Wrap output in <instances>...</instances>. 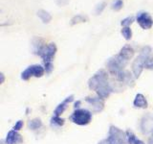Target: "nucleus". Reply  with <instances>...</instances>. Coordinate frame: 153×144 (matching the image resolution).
Returning a JSON list of instances; mask_svg holds the SVG:
<instances>
[{
	"label": "nucleus",
	"mask_w": 153,
	"mask_h": 144,
	"mask_svg": "<svg viewBox=\"0 0 153 144\" xmlns=\"http://www.w3.org/2000/svg\"><path fill=\"white\" fill-rule=\"evenodd\" d=\"M44 69H45L46 74H50L51 72L54 70V64H53V62H45Z\"/></svg>",
	"instance_id": "c85d7f7f"
},
{
	"label": "nucleus",
	"mask_w": 153,
	"mask_h": 144,
	"mask_svg": "<svg viewBox=\"0 0 153 144\" xmlns=\"http://www.w3.org/2000/svg\"><path fill=\"white\" fill-rule=\"evenodd\" d=\"M98 144H109V143H108V141H107V139H103V140L100 141Z\"/></svg>",
	"instance_id": "473e14b6"
},
{
	"label": "nucleus",
	"mask_w": 153,
	"mask_h": 144,
	"mask_svg": "<svg viewBox=\"0 0 153 144\" xmlns=\"http://www.w3.org/2000/svg\"><path fill=\"white\" fill-rule=\"evenodd\" d=\"M133 106L138 109H146L148 107V104H147V100L145 97V95L138 93L133 101Z\"/></svg>",
	"instance_id": "dca6fc26"
},
{
	"label": "nucleus",
	"mask_w": 153,
	"mask_h": 144,
	"mask_svg": "<svg viewBox=\"0 0 153 144\" xmlns=\"http://www.w3.org/2000/svg\"><path fill=\"white\" fill-rule=\"evenodd\" d=\"M73 101H74V95H70V96H68V97H67V98L63 101V102L60 103V104L56 108L55 112H54L55 115H57V116H60V115L66 110V109H67V105H68L69 103H71V102H73Z\"/></svg>",
	"instance_id": "4468645a"
},
{
	"label": "nucleus",
	"mask_w": 153,
	"mask_h": 144,
	"mask_svg": "<svg viewBox=\"0 0 153 144\" xmlns=\"http://www.w3.org/2000/svg\"><path fill=\"white\" fill-rule=\"evenodd\" d=\"M85 102H87L92 108V112L98 113L104 109V100L99 96H87L85 97Z\"/></svg>",
	"instance_id": "6e6552de"
},
{
	"label": "nucleus",
	"mask_w": 153,
	"mask_h": 144,
	"mask_svg": "<svg viewBox=\"0 0 153 144\" xmlns=\"http://www.w3.org/2000/svg\"><path fill=\"white\" fill-rule=\"evenodd\" d=\"M113 90L114 89L111 86V85H110L109 83H106V84L102 85V86H100V88H99L96 92H97V95L99 96V97L102 98L104 100V99H106V98L109 97L110 94L112 93Z\"/></svg>",
	"instance_id": "ddd939ff"
},
{
	"label": "nucleus",
	"mask_w": 153,
	"mask_h": 144,
	"mask_svg": "<svg viewBox=\"0 0 153 144\" xmlns=\"http://www.w3.org/2000/svg\"><path fill=\"white\" fill-rule=\"evenodd\" d=\"M108 83V73L106 70L100 69L88 80V86L91 90L97 91L102 85Z\"/></svg>",
	"instance_id": "20e7f679"
},
{
	"label": "nucleus",
	"mask_w": 153,
	"mask_h": 144,
	"mask_svg": "<svg viewBox=\"0 0 153 144\" xmlns=\"http://www.w3.org/2000/svg\"><path fill=\"white\" fill-rule=\"evenodd\" d=\"M106 139L109 144H128L126 133L114 125L110 126Z\"/></svg>",
	"instance_id": "f03ea898"
},
{
	"label": "nucleus",
	"mask_w": 153,
	"mask_h": 144,
	"mask_svg": "<svg viewBox=\"0 0 153 144\" xmlns=\"http://www.w3.org/2000/svg\"><path fill=\"white\" fill-rule=\"evenodd\" d=\"M134 78H135L134 75H132L130 72L126 69L123 70L121 73H119L116 76V79L119 83L126 85V86H134Z\"/></svg>",
	"instance_id": "9d476101"
},
{
	"label": "nucleus",
	"mask_w": 153,
	"mask_h": 144,
	"mask_svg": "<svg viewBox=\"0 0 153 144\" xmlns=\"http://www.w3.org/2000/svg\"><path fill=\"white\" fill-rule=\"evenodd\" d=\"M32 43H33V54H36V55H39V53H40V51H41V49L43 47H44V45H45V42L43 41V40L42 38H35L33 40V41H32Z\"/></svg>",
	"instance_id": "f3484780"
},
{
	"label": "nucleus",
	"mask_w": 153,
	"mask_h": 144,
	"mask_svg": "<svg viewBox=\"0 0 153 144\" xmlns=\"http://www.w3.org/2000/svg\"><path fill=\"white\" fill-rule=\"evenodd\" d=\"M80 104H81V101H79V100H78L76 102H75V104H74V108H75V110H79Z\"/></svg>",
	"instance_id": "2f4dec72"
},
{
	"label": "nucleus",
	"mask_w": 153,
	"mask_h": 144,
	"mask_svg": "<svg viewBox=\"0 0 153 144\" xmlns=\"http://www.w3.org/2000/svg\"><path fill=\"white\" fill-rule=\"evenodd\" d=\"M136 21L143 30H148L153 26V19L146 12H139L136 16Z\"/></svg>",
	"instance_id": "0eeeda50"
},
{
	"label": "nucleus",
	"mask_w": 153,
	"mask_h": 144,
	"mask_svg": "<svg viewBox=\"0 0 153 144\" xmlns=\"http://www.w3.org/2000/svg\"><path fill=\"white\" fill-rule=\"evenodd\" d=\"M68 2H69V0H56V3L57 5H59V6H65Z\"/></svg>",
	"instance_id": "7c9ffc66"
},
{
	"label": "nucleus",
	"mask_w": 153,
	"mask_h": 144,
	"mask_svg": "<svg viewBox=\"0 0 153 144\" xmlns=\"http://www.w3.org/2000/svg\"><path fill=\"white\" fill-rule=\"evenodd\" d=\"M45 69L44 67L40 64H33L28 66L27 68L21 73V79L24 81H28L31 77H36V78H40L44 75Z\"/></svg>",
	"instance_id": "39448f33"
},
{
	"label": "nucleus",
	"mask_w": 153,
	"mask_h": 144,
	"mask_svg": "<svg viewBox=\"0 0 153 144\" xmlns=\"http://www.w3.org/2000/svg\"><path fill=\"white\" fill-rule=\"evenodd\" d=\"M151 52H152L151 47H149V46H143L142 48V50H141V54L143 55V56H146V57H150Z\"/></svg>",
	"instance_id": "cd10ccee"
},
{
	"label": "nucleus",
	"mask_w": 153,
	"mask_h": 144,
	"mask_svg": "<svg viewBox=\"0 0 153 144\" xmlns=\"http://www.w3.org/2000/svg\"><path fill=\"white\" fill-rule=\"evenodd\" d=\"M87 20H88V18L84 16H82V14H76V16L72 17L70 24L71 25H76V24H79V23L86 22Z\"/></svg>",
	"instance_id": "4be33fe9"
},
{
	"label": "nucleus",
	"mask_w": 153,
	"mask_h": 144,
	"mask_svg": "<svg viewBox=\"0 0 153 144\" xmlns=\"http://www.w3.org/2000/svg\"><path fill=\"white\" fill-rule=\"evenodd\" d=\"M23 142V138L21 134H19L17 131L12 130L10 131L5 139V143L6 144H21Z\"/></svg>",
	"instance_id": "f8f14e48"
},
{
	"label": "nucleus",
	"mask_w": 153,
	"mask_h": 144,
	"mask_svg": "<svg viewBox=\"0 0 153 144\" xmlns=\"http://www.w3.org/2000/svg\"><path fill=\"white\" fill-rule=\"evenodd\" d=\"M134 54H135V51L130 45H124L119 52V55L127 62L132 59Z\"/></svg>",
	"instance_id": "2eb2a0df"
},
{
	"label": "nucleus",
	"mask_w": 153,
	"mask_h": 144,
	"mask_svg": "<svg viewBox=\"0 0 153 144\" xmlns=\"http://www.w3.org/2000/svg\"><path fill=\"white\" fill-rule=\"evenodd\" d=\"M145 68L148 70H153V57H148L146 58V62H145Z\"/></svg>",
	"instance_id": "bb28decb"
},
{
	"label": "nucleus",
	"mask_w": 153,
	"mask_h": 144,
	"mask_svg": "<svg viewBox=\"0 0 153 144\" xmlns=\"http://www.w3.org/2000/svg\"><path fill=\"white\" fill-rule=\"evenodd\" d=\"M126 133L128 144H145V142L136 137V136L134 134V133L131 131V130H127Z\"/></svg>",
	"instance_id": "6ab92c4d"
},
{
	"label": "nucleus",
	"mask_w": 153,
	"mask_h": 144,
	"mask_svg": "<svg viewBox=\"0 0 153 144\" xmlns=\"http://www.w3.org/2000/svg\"><path fill=\"white\" fill-rule=\"evenodd\" d=\"M41 127H42V121L40 118H33L30 120L28 123V128L30 130H33V131L39 129Z\"/></svg>",
	"instance_id": "aec40b11"
},
{
	"label": "nucleus",
	"mask_w": 153,
	"mask_h": 144,
	"mask_svg": "<svg viewBox=\"0 0 153 144\" xmlns=\"http://www.w3.org/2000/svg\"><path fill=\"white\" fill-rule=\"evenodd\" d=\"M123 7V0H114L111 8H112V10H114V11H120Z\"/></svg>",
	"instance_id": "393cba45"
},
{
	"label": "nucleus",
	"mask_w": 153,
	"mask_h": 144,
	"mask_svg": "<svg viewBox=\"0 0 153 144\" xmlns=\"http://www.w3.org/2000/svg\"><path fill=\"white\" fill-rule=\"evenodd\" d=\"M146 58H148V57H146V56L140 54L135 60L133 61L131 67H132L133 75L135 78H139V77L141 76L143 68H145V62H146Z\"/></svg>",
	"instance_id": "1a4fd4ad"
},
{
	"label": "nucleus",
	"mask_w": 153,
	"mask_h": 144,
	"mask_svg": "<svg viewBox=\"0 0 153 144\" xmlns=\"http://www.w3.org/2000/svg\"><path fill=\"white\" fill-rule=\"evenodd\" d=\"M127 64H128L127 61L123 59L119 54H117L116 56L110 58L107 61L106 67L109 73L116 77L119 73H121L123 70H124V67L127 65Z\"/></svg>",
	"instance_id": "f257e3e1"
},
{
	"label": "nucleus",
	"mask_w": 153,
	"mask_h": 144,
	"mask_svg": "<svg viewBox=\"0 0 153 144\" xmlns=\"http://www.w3.org/2000/svg\"><path fill=\"white\" fill-rule=\"evenodd\" d=\"M121 33L126 40H130L132 38V30L130 29V27H123Z\"/></svg>",
	"instance_id": "5701e85b"
},
{
	"label": "nucleus",
	"mask_w": 153,
	"mask_h": 144,
	"mask_svg": "<svg viewBox=\"0 0 153 144\" xmlns=\"http://www.w3.org/2000/svg\"><path fill=\"white\" fill-rule=\"evenodd\" d=\"M106 2H100V4H98L97 6H96V9H95V14H97V16H99V14H100L103 10L105 9V7H106Z\"/></svg>",
	"instance_id": "a878e982"
},
{
	"label": "nucleus",
	"mask_w": 153,
	"mask_h": 144,
	"mask_svg": "<svg viewBox=\"0 0 153 144\" xmlns=\"http://www.w3.org/2000/svg\"><path fill=\"white\" fill-rule=\"evenodd\" d=\"M70 120L79 126H85V125H88L92 120V112L86 109L75 110V112L71 114Z\"/></svg>",
	"instance_id": "7ed1b4c3"
},
{
	"label": "nucleus",
	"mask_w": 153,
	"mask_h": 144,
	"mask_svg": "<svg viewBox=\"0 0 153 144\" xmlns=\"http://www.w3.org/2000/svg\"><path fill=\"white\" fill-rule=\"evenodd\" d=\"M148 143H149V144H153V133H152V134H151V136H150V138H149V140H148Z\"/></svg>",
	"instance_id": "72a5a7b5"
},
{
	"label": "nucleus",
	"mask_w": 153,
	"mask_h": 144,
	"mask_svg": "<svg viewBox=\"0 0 153 144\" xmlns=\"http://www.w3.org/2000/svg\"><path fill=\"white\" fill-rule=\"evenodd\" d=\"M65 123V120L63 118H61L60 116H57V115H55L51 118V125L55 127H61L63 126Z\"/></svg>",
	"instance_id": "412c9836"
},
{
	"label": "nucleus",
	"mask_w": 153,
	"mask_h": 144,
	"mask_svg": "<svg viewBox=\"0 0 153 144\" xmlns=\"http://www.w3.org/2000/svg\"><path fill=\"white\" fill-rule=\"evenodd\" d=\"M56 51H57V47L56 45V43L51 42L44 45V47L41 49L38 56L43 60L44 64L45 62H52V61L54 60V58L56 54Z\"/></svg>",
	"instance_id": "423d86ee"
},
{
	"label": "nucleus",
	"mask_w": 153,
	"mask_h": 144,
	"mask_svg": "<svg viewBox=\"0 0 153 144\" xmlns=\"http://www.w3.org/2000/svg\"><path fill=\"white\" fill-rule=\"evenodd\" d=\"M134 21H135V17L134 16H127L123 19L121 21V24L123 27H130V25Z\"/></svg>",
	"instance_id": "b1692460"
},
{
	"label": "nucleus",
	"mask_w": 153,
	"mask_h": 144,
	"mask_svg": "<svg viewBox=\"0 0 153 144\" xmlns=\"http://www.w3.org/2000/svg\"><path fill=\"white\" fill-rule=\"evenodd\" d=\"M23 121L22 120H19V121H17L16 123V125L13 126V130L14 131H19V130H21L22 129V127H23Z\"/></svg>",
	"instance_id": "c756f323"
},
{
	"label": "nucleus",
	"mask_w": 153,
	"mask_h": 144,
	"mask_svg": "<svg viewBox=\"0 0 153 144\" xmlns=\"http://www.w3.org/2000/svg\"><path fill=\"white\" fill-rule=\"evenodd\" d=\"M0 77H1V81H0V84H3V82H4V74L3 73H1L0 74Z\"/></svg>",
	"instance_id": "f704fd0d"
},
{
	"label": "nucleus",
	"mask_w": 153,
	"mask_h": 144,
	"mask_svg": "<svg viewBox=\"0 0 153 144\" xmlns=\"http://www.w3.org/2000/svg\"><path fill=\"white\" fill-rule=\"evenodd\" d=\"M141 130L143 134L153 133V116L150 114L145 115L141 120Z\"/></svg>",
	"instance_id": "9b49d317"
},
{
	"label": "nucleus",
	"mask_w": 153,
	"mask_h": 144,
	"mask_svg": "<svg viewBox=\"0 0 153 144\" xmlns=\"http://www.w3.org/2000/svg\"><path fill=\"white\" fill-rule=\"evenodd\" d=\"M36 14H37V16L41 19V21L43 23H46L47 24V23H49L52 20V16L50 14V13L45 11V10H42V9L41 10H38Z\"/></svg>",
	"instance_id": "a211bd4d"
}]
</instances>
